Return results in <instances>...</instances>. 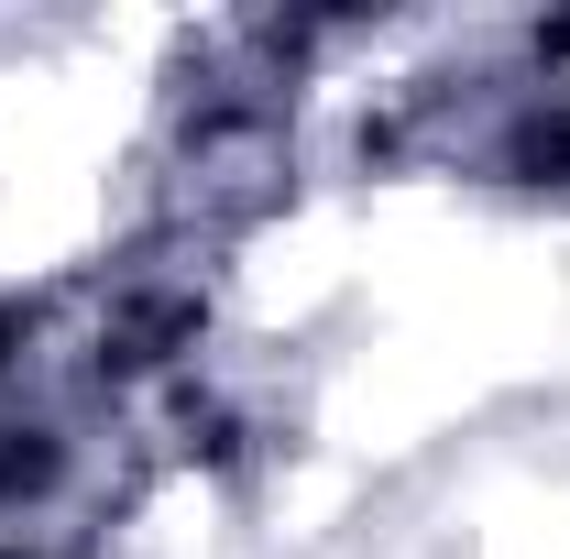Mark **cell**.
I'll return each mask as SVG.
<instances>
[{
	"label": "cell",
	"mask_w": 570,
	"mask_h": 559,
	"mask_svg": "<svg viewBox=\"0 0 570 559\" xmlns=\"http://www.w3.org/2000/svg\"><path fill=\"white\" fill-rule=\"evenodd\" d=\"M504 176H515V187H570V99L515 110V133H504Z\"/></svg>",
	"instance_id": "cell-1"
},
{
	"label": "cell",
	"mask_w": 570,
	"mask_h": 559,
	"mask_svg": "<svg viewBox=\"0 0 570 559\" xmlns=\"http://www.w3.org/2000/svg\"><path fill=\"white\" fill-rule=\"evenodd\" d=\"M45 483H56V439L45 428H0V504H22Z\"/></svg>",
	"instance_id": "cell-2"
},
{
	"label": "cell",
	"mask_w": 570,
	"mask_h": 559,
	"mask_svg": "<svg viewBox=\"0 0 570 559\" xmlns=\"http://www.w3.org/2000/svg\"><path fill=\"white\" fill-rule=\"evenodd\" d=\"M11 351H22V307L0 296V362H11Z\"/></svg>",
	"instance_id": "cell-3"
},
{
	"label": "cell",
	"mask_w": 570,
	"mask_h": 559,
	"mask_svg": "<svg viewBox=\"0 0 570 559\" xmlns=\"http://www.w3.org/2000/svg\"><path fill=\"white\" fill-rule=\"evenodd\" d=\"M0 559H22V549H0Z\"/></svg>",
	"instance_id": "cell-4"
}]
</instances>
